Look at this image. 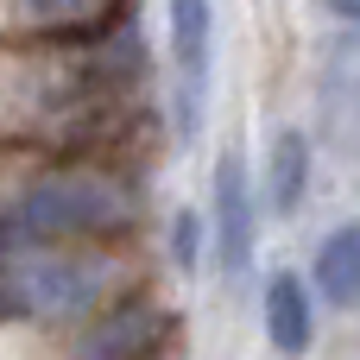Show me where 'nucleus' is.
Returning <instances> with one entry per match:
<instances>
[{"instance_id":"1","label":"nucleus","mask_w":360,"mask_h":360,"mask_svg":"<svg viewBox=\"0 0 360 360\" xmlns=\"http://www.w3.org/2000/svg\"><path fill=\"white\" fill-rule=\"evenodd\" d=\"M139 221V196L127 177L101 171V165H70V171H51L38 184L19 190V202L0 215L6 234H25V240H114Z\"/></svg>"},{"instance_id":"2","label":"nucleus","mask_w":360,"mask_h":360,"mask_svg":"<svg viewBox=\"0 0 360 360\" xmlns=\"http://www.w3.org/2000/svg\"><path fill=\"white\" fill-rule=\"evenodd\" d=\"M165 13H171V63H177V120L184 133H196L215 89V0H165Z\"/></svg>"},{"instance_id":"3","label":"nucleus","mask_w":360,"mask_h":360,"mask_svg":"<svg viewBox=\"0 0 360 360\" xmlns=\"http://www.w3.org/2000/svg\"><path fill=\"white\" fill-rule=\"evenodd\" d=\"M215 253H221V272L240 278L247 259H253V177L240 165V152H221L215 165Z\"/></svg>"},{"instance_id":"4","label":"nucleus","mask_w":360,"mask_h":360,"mask_svg":"<svg viewBox=\"0 0 360 360\" xmlns=\"http://www.w3.org/2000/svg\"><path fill=\"white\" fill-rule=\"evenodd\" d=\"M165 329H171L165 310L146 304V297H133V304L108 310V316L89 329L82 360H152V354H158V342H165Z\"/></svg>"},{"instance_id":"5","label":"nucleus","mask_w":360,"mask_h":360,"mask_svg":"<svg viewBox=\"0 0 360 360\" xmlns=\"http://www.w3.org/2000/svg\"><path fill=\"white\" fill-rule=\"evenodd\" d=\"M266 335L278 354H310V335H316V316H310V285L297 272H278L266 285Z\"/></svg>"},{"instance_id":"6","label":"nucleus","mask_w":360,"mask_h":360,"mask_svg":"<svg viewBox=\"0 0 360 360\" xmlns=\"http://www.w3.org/2000/svg\"><path fill=\"white\" fill-rule=\"evenodd\" d=\"M310 285H316V291H323L335 310H360V221L335 228V234L316 247Z\"/></svg>"},{"instance_id":"7","label":"nucleus","mask_w":360,"mask_h":360,"mask_svg":"<svg viewBox=\"0 0 360 360\" xmlns=\"http://www.w3.org/2000/svg\"><path fill=\"white\" fill-rule=\"evenodd\" d=\"M310 190V139L297 127L272 133V152H266V209L272 215H291Z\"/></svg>"},{"instance_id":"8","label":"nucleus","mask_w":360,"mask_h":360,"mask_svg":"<svg viewBox=\"0 0 360 360\" xmlns=\"http://www.w3.org/2000/svg\"><path fill=\"white\" fill-rule=\"evenodd\" d=\"M120 6H127V0H25V13H32L44 32H76V38H82V32H89V38L108 32V25L120 19Z\"/></svg>"},{"instance_id":"9","label":"nucleus","mask_w":360,"mask_h":360,"mask_svg":"<svg viewBox=\"0 0 360 360\" xmlns=\"http://www.w3.org/2000/svg\"><path fill=\"white\" fill-rule=\"evenodd\" d=\"M202 215H190V209H177V221H171V253H177V266L184 272H196V259H202Z\"/></svg>"},{"instance_id":"10","label":"nucleus","mask_w":360,"mask_h":360,"mask_svg":"<svg viewBox=\"0 0 360 360\" xmlns=\"http://www.w3.org/2000/svg\"><path fill=\"white\" fill-rule=\"evenodd\" d=\"M329 19H348V25H360V0H316Z\"/></svg>"}]
</instances>
